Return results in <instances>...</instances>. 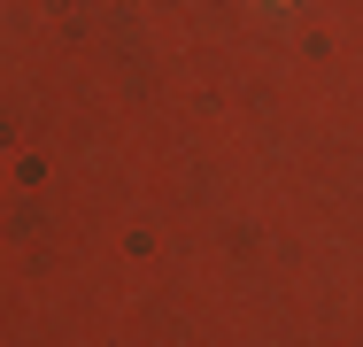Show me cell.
Wrapping results in <instances>:
<instances>
[{
	"instance_id": "cell-1",
	"label": "cell",
	"mask_w": 363,
	"mask_h": 347,
	"mask_svg": "<svg viewBox=\"0 0 363 347\" xmlns=\"http://www.w3.org/2000/svg\"><path fill=\"white\" fill-rule=\"evenodd\" d=\"M263 8H294V0H263Z\"/></svg>"
}]
</instances>
